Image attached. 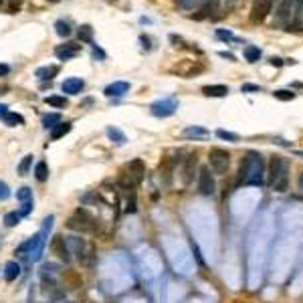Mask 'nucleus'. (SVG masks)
<instances>
[{
	"label": "nucleus",
	"instance_id": "nucleus-1",
	"mask_svg": "<svg viewBox=\"0 0 303 303\" xmlns=\"http://www.w3.org/2000/svg\"><path fill=\"white\" fill-rule=\"evenodd\" d=\"M238 184L263 186L265 184V160L259 152H247L238 168Z\"/></svg>",
	"mask_w": 303,
	"mask_h": 303
},
{
	"label": "nucleus",
	"instance_id": "nucleus-2",
	"mask_svg": "<svg viewBox=\"0 0 303 303\" xmlns=\"http://www.w3.org/2000/svg\"><path fill=\"white\" fill-rule=\"evenodd\" d=\"M269 182L277 192H285L289 186V162L283 156H273L269 162Z\"/></svg>",
	"mask_w": 303,
	"mask_h": 303
},
{
	"label": "nucleus",
	"instance_id": "nucleus-3",
	"mask_svg": "<svg viewBox=\"0 0 303 303\" xmlns=\"http://www.w3.org/2000/svg\"><path fill=\"white\" fill-rule=\"evenodd\" d=\"M67 229H71L75 233H95L97 222H95L93 214H89L85 208H77L73 217L67 220Z\"/></svg>",
	"mask_w": 303,
	"mask_h": 303
},
{
	"label": "nucleus",
	"instance_id": "nucleus-4",
	"mask_svg": "<svg viewBox=\"0 0 303 303\" xmlns=\"http://www.w3.org/2000/svg\"><path fill=\"white\" fill-rule=\"evenodd\" d=\"M208 160H210L212 174H217V176L226 174V170H229V166H231V154L222 148H212L210 154H208Z\"/></svg>",
	"mask_w": 303,
	"mask_h": 303
},
{
	"label": "nucleus",
	"instance_id": "nucleus-5",
	"mask_svg": "<svg viewBox=\"0 0 303 303\" xmlns=\"http://www.w3.org/2000/svg\"><path fill=\"white\" fill-rule=\"evenodd\" d=\"M176 109H178V99L176 97L160 99V101H156V103H152V107H150L154 118H170V116L176 113Z\"/></svg>",
	"mask_w": 303,
	"mask_h": 303
},
{
	"label": "nucleus",
	"instance_id": "nucleus-6",
	"mask_svg": "<svg viewBox=\"0 0 303 303\" xmlns=\"http://www.w3.org/2000/svg\"><path fill=\"white\" fill-rule=\"evenodd\" d=\"M49 249H50V252H53L59 261H63V263L71 261V251H69V245H67V238L63 235H55L53 238H50Z\"/></svg>",
	"mask_w": 303,
	"mask_h": 303
},
{
	"label": "nucleus",
	"instance_id": "nucleus-7",
	"mask_svg": "<svg viewBox=\"0 0 303 303\" xmlns=\"http://www.w3.org/2000/svg\"><path fill=\"white\" fill-rule=\"evenodd\" d=\"M214 190H217V184H214V178L210 174V168L208 166H202L198 170V192L202 196H212Z\"/></svg>",
	"mask_w": 303,
	"mask_h": 303
},
{
	"label": "nucleus",
	"instance_id": "nucleus-8",
	"mask_svg": "<svg viewBox=\"0 0 303 303\" xmlns=\"http://www.w3.org/2000/svg\"><path fill=\"white\" fill-rule=\"evenodd\" d=\"M273 8V0H255L251 6V22H263L265 18L269 17V12Z\"/></svg>",
	"mask_w": 303,
	"mask_h": 303
},
{
	"label": "nucleus",
	"instance_id": "nucleus-9",
	"mask_svg": "<svg viewBox=\"0 0 303 303\" xmlns=\"http://www.w3.org/2000/svg\"><path fill=\"white\" fill-rule=\"evenodd\" d=\"M79 50H81V45H77V43H67V45L57 47V49H55V55H57V59H61V61H69V59H73V57H77Z\"/></svg>",
	"mask_w": 303,
	"mask_h": 303
},
{
	"label": "nucleus",
	"instance_id": "nucleus-10",
	"mask_svg": "<svg viewBox=\"0 0 303 303\" xmlns=\"http://www.w3.org/2000/svg\"><path fill=\"white\" fill-rule=\"evenodd\" d=\"M63 283H65L67 289H79L83 285V279H81V273L77 271H73V269H67V271H63Z\"/></svg>",
	"mask_w": 303,
	"mask_h": 303
},
{
	"label": "nucleus",
	"instance_id": "nucleus-11",
	"mask_svg": "<svg viewBox=\"0 0 303 303\" xmlns=\"http://www.w3.org/2000/svg\"><path fill=\"white\" fill-rule=\"evenodd\" d=\"M83 87H85V81H83V79H79V77H69V79L63 81L61 89L65 91V93H69V95H77V93H81Z\"/></svg>",
	"mask_w": 303,
	"mask_h": 303
},
{
	"label": "nucleus",
	"instance_id": "nucleus-12",
	"mask_svg": "<svg viewBox=\"0 0 303 303\" xmlns=\"http://www.w3.org/2000/svg\"><path fill=\"white\" fill-rule=\"evenodd\" d=\"M128 170H130V174L134 176V180H135L137 184H142L144 174H146V164H144L140 158H135V160H132V162L128 164Z\"/></svg>",
	"mask_w": 303,
	"mask_h": 303
},
{
	"label": "nucleus",
	"instance_id": "nucleus-13",
	"mask_svg": "<svg viewBox=\"0 0 303 303\" xmlns=\"http://www.w3.org/2000/svg\"><path fill=\"white\" fill-rule=\"evenodd\" d=\"M130 91V83L128 81H116L105 87V95L107 97H121Z\"/></svg>",
	"mask_w": 303,
	"mask_h": 303
},
{
	"label": "nucleus",
	"instance_id": "nucleus-14",
	"mask_svg": "<svg viewBox=\"0 0 303 303\" xmlns=\"http://www.w3.org/2000/svg\"><path fill=\"white\" fill-rule=\"evenodd\" d=\"M196 154H190L184 162V168H182V180L184 184H190L192 182V176H194V168H196Z\"/></svg>",
	"mask_w": 303,
	"mask_h": 303
},
{
	"label": "nucleus",
	"instance_id": "nucleus-15",
	"mask_svg": "<svg viewBox=\"0 0 303 303\" xmlns=\"http://www.w3.org/2000/svg\"><path fill=\"white\" fill-rule=\"evenodd\" d=\"M172 71L178 73V75H182V77H192L194 73H200V71H202V65H194L192 61H186L184 67H182V65H176Z\"/></svg>",
	"mask_w": 303,
	"mask_h": 303
},
{
	"label": "nucleus",
	"instance_id": "nucleus-16",
	"mask_svg": "<svg viewBox=\"0 0 303 303\" xmlns=\"http://www.w3.org/2000/svg\"><path fill=\"white\" fill-rule=\"evenodd\" d=\"M202 93L206 97H226L229 95V87L226 85H204L202 87Z\"/></svg>",
	"mask_w": 303,
	"mask_h": 303
},
{
	"label": "nucleus",
	"instance_id": "nucleus-17",
	"mask_svg": "<svg viewBox=\"0 0 303 303\" xmlns=\"http://www.w3.org/2000/svg\"><path fill=\"white\" fill-rule=\"evenodd\" d=\"M18 275H20V265H18L17 261H8V263L4 265V279H6L8 283H12Z\"/></svg>",
	"mask_w": 303,
	"mask_h": 303
},
{
	"label": "nucleus",
	"instance_id": "nucleus-18",
	"mask_svg": "<svg viewBox=\"0 0 303 303\" xmlns=\"http://www.w3.org/2000/svg\"><path fill=\"white\" fill-rule=\"evenodd\" d=\"M217 6H219V0H206V2H204V6L200 8V12H198V15H194V18H196V20H200V18H206V17H210L212 12H217Z\"/></svg>",
	"mask_w": 303,
	"mask_h": 303
},
{
	"label": "nucleus",
	"instance_id": "nucleus-19",
	"mask_svg": "<svg viewBox=\"0 0 303 303\" xmlns=\"http://www.w3.org/2000/svg\"><path fill=\"white\" fill-rule=\"evenodd\" d=\"M57 73H59V67L57 65H50V67L47 65V67H39V69H36V77H39L41 81H50Z\"/></svg>",
	"mask_w": 303,
	"mask_h": 303
},
{
	"label": "nucleus",
	"instance_id": "nucleus-20",
	"mask_svg": "<svg viewBox=\"0 0 303 303\" xmlns=\"http://www.w3.org/2000/svg\"><path fill=\"white\" fill-rule=\"evenodd\" d=\"M71 128H73V123L71 121H65V123H59V125H55L53 130H50V137L53 140H59V137H63V135H67L69 132H71Z\"/></svg>",
	"mask_w": 303,
	"mask_h": 303
},
{
	"label": "nucleus",
	"instance_id": "nucleus-21",
	"mask_svg": "<svg viewBox=\"0 0 303 303\" xmlns=\"http://www.w3.org/2000/svg\"><path fill=\"white\" fill-rule=\"evenodd\" d=\"M208 130L204 128H198V125H188L184 130V137H208Z\"/></svg>",
	"mask_w": 303,
	"mask_h": 303
},
{
	"label": "nucleus",
	"instance_id": "nucleus-22",
	"mask_svg": "<svg viewBox=\"0 0 303 303\" xmlns=\"http://www.w3.org/2000/svg\"><path fill=\"white\" fill-rule=\"evenodd\" d=\"M2 121L6 125H10V128H17V125H22L24 123V118L20 116V113H15V111H8L6 116L2 118Z\"/></svg>",
	"mask_w": 303,
	"mask_h": 303
},
{
	"label": "nucleus",
	"instance_id": "nucleus-23",
	"mask_svg": "<svg viewBox=\"0 0 303 303\" xmlns=\"http://www.w3.org/2000/svg\"><path fill=\"white\" fill-rule=\"evenodd\" d=\"M107 137H109L111 142H116L118 146H123L125 142H128V140H125V134L119 132L118 128H107Z\"/></svg>",
	"mask_w": 303,
	"mask_h": 303
},
{
	"label": "nucleus",
	"instance_id": "nucleus-24",
	"mask_svg": "<svg viewBox=\"0 0 303 303\" xmlns=\"http://www.w3.org/2000/svg\"><path fill=\"white\" fill-rule=\"evenodd\" d=\"M34 178L39 180V182H47L49 180V168H47L45 162H39L34 166Z\"/></svg>",
	"mask_w": 303,
	"mask_h": 303
},
{
	"label": "nucleus",
	"instance_id": "nucleus-25",
	"mask_svg": "<svg viewBox=\"0 0 303 303\" xmlns=\"http://www.w3.org/2000/svg\"><path fill=\"white\" fill-rule=\"evenodd\" d=\"M245 59H247L249 63H257V61L261 59V49H259V47H252V45L245 47Z\"/></svg>",
	"mask_w": 303,
	"mask_h": 303
},
{
	"label": "nucleus",
	"instance_id": "nucleus-26",
	"mask_svg": "<svg viewBox=\"0 0 303 303\" xmlns=\"http://www.w3.org/2000/svg\"><path fill=\"white\" fill-rule=\"evenodd\" d=\"M61 123V116L59 113H47V116L43 118V125L47 130H53L55 125H59Z\"/></svg>",
	"mask_w": 303,
	"mask_h": 303
},
{
	"label": "nucleus",
	"instance_id": "nucleus-27",
	"mask_svg": "<svg viewBox=\"0 0 303 303\" xmlns=\"http://www.w3.org/2000/svg\"><path fill=\"white\" fill-rule=\"evenodd\" d=\"M79 41L81 43H93V29L89 24H83L79 29Z\"/></svg>",
	"mask_w": 303,
	"mask_h": 303
},
{
	"label": "nucleus",
	"instance_id": "nucleus-28",
	"mask_svg": "<svg viewBox=\"0 0 303 303\" xmlns=\"http://www.w3.org/2000/svg\"><path fill=\"white\" fill-rule=\"evenodd\" d=\"M55 31H57V34L59 36H69L73 31H71V24L67 22V20H57L55 22Z\"/></svg>",
	"mask_w": 303,
	"mask_h": 303
},
{
	"label": "nucleus",
	"instance_id": "nucleus-29",
	"mask_svg": "<svg viewBox=\"0 0 303 303\" xmlns=\"http://www.w3.org/2000/svg\"><path fill=\"white\" fill-rule=\"evenodd\" d=\"M273 97L279 101H291V99H295V93L289 89H277V91H273Z\"/></svg>",
	"mask_w": 303,
	"mask_h": 303
},
{
	"label": "nucleus",
	"instance_id": "nucleus-30",
	"mask_svg": "<svg viewBox=\"0 0 303 303\" xmlns=\"http://www.w3.org/2000/svg\"><path fill=\"white\" fill-rule=\"evenodd\" d=\"M49 105H53V107H65L67 105V99L65 97H61V95H50L45 99Z\"/></svg>",
	"mask_w": 303,
	"mask_h": 303
},
{
	"label": "nucleus",
	"instance_id": "nucleus-31",
	"mask_svg": "<svg viewBox=\"0 0 303 303\" xmlns=\"http://www.w3.org/2000/svg\"><path fill=\"white\" fill-rule=\"evenodd\" d=\"M31 166H33V156L29 154V156H24L22 158V162L18 164V174H29V170H31Z\"/></svg>",
	"mask_w": 303,
	"mask_h": 303
},
{
	"label": "nucleus",
	"instance_id": "nucleus-32",
	"mask_svg": "<svg viewBox=\"0 0 303 303\" xmlns=\"http://www.w3.org/2000/svg\"><path fill=\"white\" fill-rule=\"evenodd\" d=\"M20 222V214L18 212H6L4 217V224L8 226V229H12V226H17Z\"/></svg>",
	"mask_w": 303,
	"mask_h": 303
},
{
	"label": "nucleus",
	"instance_id": "nucleus-33",
	"mask_svg": "<svg viewBox=\"0 0 303 303\" xmlns=\"http://www.w3.org/2000/svg\"><path fill=\"white\" fill-rule=\"evenodd\" d=\"M135 210H137V198H135V192H130V196H128V202H125V212L134 214Z\"/></svg>",
	"mask_w": 303,
	"mask_h": 303
},
{
	"label": "nucleus",
	"instance_id": "nucleus-34",
	"mask_svg": "<svg viewBox=\"0 0 303 303\" xmlns=\"http://www.w3.org/2000/svg\"><path fill=\"white\" fill-rule=\"evenodd\" d=\"M17 198L20 200V202H27V200H33V190L29 186H22L20 190L17 192Z\"/></svg>",
	"mask_w": 303,
	"mask_h": 303
},
{
	"label": "nucleus",
	"instance_id": "nucleus-35",
	"mask_svg": "<svg viewBox=\"0 0 303 303\" xmlns=\"http://www.w3.org/2000/svg\"><path fill=\"white\" fill-rule=\"evenodd\" d=\"M202 0H176V4H178L182 10H192L194 6H198Z\"/></svg>",
	"mask_w": 303,
	"mask_h": 303
},
{
	"label": "nucleus",
	"instance_id": "nucleus-36",
	"mask_svg": "<svg viewBox=\"0 0 303 303\" xmlns=\"http://www.w3.org/2000/svg\"><path fill=\"white\" fill-rule=\"evenodd\" d=\"M217 135L220 137V140H229V142H236V140H238V135H236V134L226 132V130H219V132H217Z\"/></svg>",
	"mask_w": 303,
	"mask_h": 303
},
{
	"label": "nucleus",
	"instance_id": "nucleus-37",
	"mask_svg": "<svg viewBox=\"0 0 303 303\" xmlns=\"http://www.w3.org/2000/svg\"><path fill=\"white\" fill-rule=\"evenodd\" d=\"M241 91H243V93H251V91H255V93H261L263 89H261L259 85H252V83H245V85L241 87Z\"/></svg>",
	"mask_w": 303,
	"mask_h": 303
},
{
	"label": "nucleus",
	"instance_id": "nucleus-38",
	"mask_svg": "<svg viewBox=\"0 0 303 303\" xmlns=\"http://www.w3.org/2000/svg\"><path fill=\"white\" fill-rule=\"evenodd\" d=\"M31 210H33V200H27V202H22V206H20L18 214H20V217H27Z\"/></svg>",
	"mask_w": 303,
	"mask_h": 303
},
{
	"label": "nucleus",
	"instance_id": "nucleus-39",
	"mask_svg": "<svg viewBox=\"0 0 303 303\" xmlns=\"http://www.w3.org/2000/svg\"><path fill=\"white\" fill-rule=\"evenodd\" d=\"M8 196H10V188H8V184L0 180V200H6Z\"/></svg>",
	"mask_w": 303,
	"mask_h": 303
},
{
	"label": "nucleus",
	"instance_id": "nucleus-40",
	"mask_svg": "<svg viewBox=\"0 0 303 303\" xmlns=\"http://www.w3.org/2000/svg\"><path fill=\"white\" fill-rule=\"evenodd\" d=\"M217 36H219V39H222V41H236L231 31H217Z\"/></svg>",
	"mask_w": 303,
	"mask_h": 303
},
{
	"label": "nucleus",
	"instance_id": "nucleus-41",
	"mask_svg": "<svg viewBox=\"0 0 303 303\" xmlns=\"http://www.w3.org/2000/svg\"><path fill=\"white\" fill-rule=\"evenodd\" d=\"M93 57H95V59H105V53H103V50H101L97 45H93Z\"/></svg>",
	"mask_w": 303,
	"mask_h": 303
},
{
	"label": "nucleus",
	"instance_id": "nucleus-42",
	"mask_svg": "<svg viewBox=\"0 0 303 303\" xmlns=\"http://www.w3.org/2000/svg\"><path fill=\"white\" fill-rule=\"evenodd\" d=\"M269 63H271L273 67H281V65H283V59H279V57H271Z\"/></svg>",
	"mask_w": 303,
	"mask_h": 303
},
{
	"label": "nucleus",
	"instance_id": "nucleus-43",
	"mask_svg": "<svg viewBox=\"0 0 303 303\" xmlns=\"http://www.w3.org/2000/svg\"><path fill=\"white\" fill-rule=\"evenodd\" d=\"M8 73H10V67L4 65V63H0V77H4V75H8Z\"/></svg>",
	"mask_w": 303,
	"mask_h": 303
},
{
	"label": "nucleus",
	"instance_id": "nucleus-44",
	"mask_svg": "<svg viewBox=\"0 0 303 303\" xmlns=\"http://www.w3.org/2000/svg\"><path fill=\"white\" fill-rule=\"evenodd\" d=\"M140 41H142V47H144L146 50L152 47V45H150V39H148V36H144V34H142V36H140Z\"/></svg>",
	"mask_w": 303,
	"mask_h": 303
},
{
	"label": "nucleus",
	"instance_id": "nucleus-45",
	"mask_svg": "<svg viewBox=\"0 0 303 303\" xmlns=\"http://www.w3.org/2000/svg\"><path fill=\"white\" fill-rule=\"evenodd\" d=\"M6 113H8V107H6L4 103H0V119H2V118L6 116Z\"/></svg>",
	"mask_w": 303,
	"mask_h": 303
},
{
	"label": "nucleus",
	"instance_id": "nucleus-46",
	"mask_svg": "<svg viewBox=\"0 0 303 303\" xmlns=\"http://www.w3.org/2000/svg\"><path fill=\"white\" fill-rule=\"evenodd\" d=\"M220 57H224V59H231V61H235V55H233V53H226V50H222V53H220Z\"/></svg>",
	"mask_w": 303,
	"mask_h": 303
},
{
	"label": "nucleus",
	"instance_id": "nucleus-47",
	"mask_svg": "<svg viewBox=\"0 0 303 303\" xmlns=\"http://www.w3.org/2000/svg\"><path fill=\"white\" fill-rule=\"evenodd\" d=\"M238 2V0H226V6H235Z\"/></svg>",
	"mask_w": 303,
	"mask_h": 303
},
{
	"label": "nucleus",
	"instance_id": "nucleus-48",
	"mask_svg": "<svg viewBox=\"0 0 303 303\" xmlns=\"http://www.w3.org/2000/svg\"><path fill=\"white\" fill-rule=\"evenodd\" d=\"M299 184H301V188H303V176H301V180H299Z\"/></svg>",
	"mask_w": 303,
	"mask_h": 303
},
{
	"label": "nucleus",
	"instance_id": "nucleus-49",
	"mask_svg": "<svg viewBox=\"0 0 303 303\" xmlns=\"http://www.w3.org/2000/svg\"><path fill=\"white\" fill-rule=\"evenodd\" d=\"M49 2H59V0H49Z\"/></svg>",
	"mask_w": 303,
	"mask_h": 303
}]
</instances>
